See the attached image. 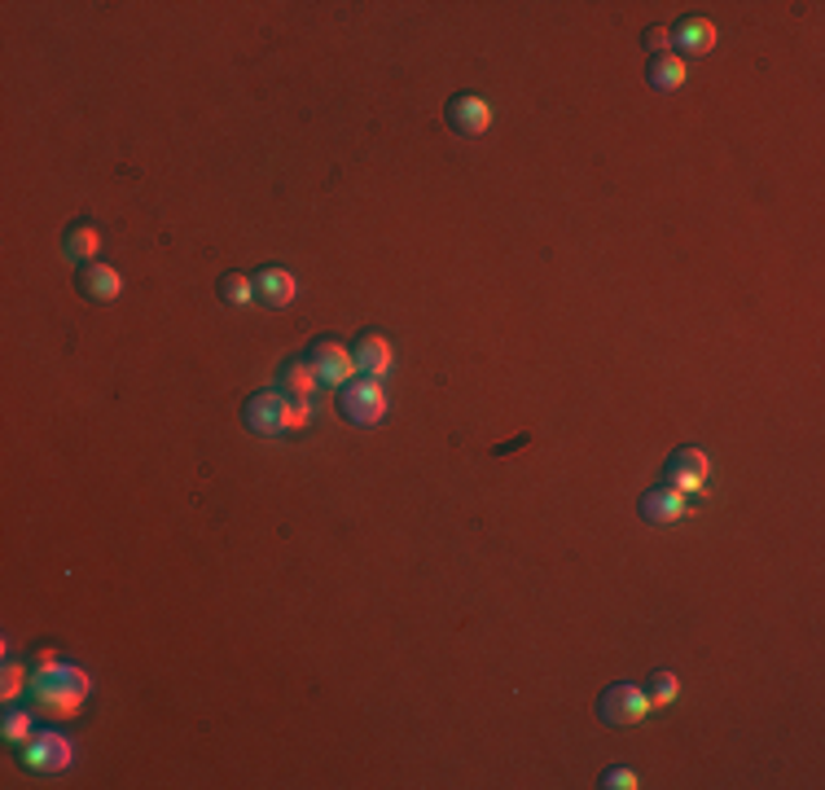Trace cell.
<instances>
[{"mask_svg":"<svg viewBox=\"0 0 825 790\" xmlns=\"http://www.w3.org/2000/svg\"><path fill=\"white\" fill-rule=\"evenodd\" d=\"M32 712H5V720H0V738H5L10 747H23L32 738Z\"/></svg>","mask_w":825,"mask_h":790,"instance_id":"ffe728a7","label":"cell"},{"mask_svg":"<svg viewBox=\"0 0 825 790\" xmlns=\"http://www.w3.org/2000/svg\"><path fill=\"white\" fill-rule=\"evenodd\" d=\"M443 120H448V128H457L461 137H484V133L492 128V105H488L484 97H475V92H461V97H452V101L443 105Z\"/></svg>","mask_w":825,"mask_h":790,"instance_id":"ba28073f","label":"cell"},{"mask_svg":"<svg viewBox=\"0 0 825 790\" xmlns=\"http://www.w3.org/2000/svg\"><path fill=\"white\" fill-rule=\"evenodd\" d=\"M316 387H321V378H316V369L308 365V356H303V361H286L282 374H277V391H282L286 400H295V404H312Z\"/></svg>","mask_w":825,"mask_h":790,"instance_id":"4fadbf2b","label":"cell"},{"mask_svg":"<svg viewBox=\"0 0 825 790\" xmlns=\"http://www.w3.org/2000/svg\"><path fill=\"white\" fill-rule=\"evenodd\" d=\"M685 58H676V53H659L654 62H650V71H646V79H650V88L654 92H672V88H680L685 84Z\"/></svg>","mask_w":825,"mask_h":790,"instance_id":"2e32d148","label":"cell"},{"mask_svg":"<svg viewBox=\"0 0 825 790\" xmlns=\"http://www.w3.org/2000/svg\"><path fill=\"white\" fill-rule=\"evenodd\" d=\"M220 299L233 303V308H247L255 299V277H242V273H224L220 277Z\"/></svg>","mask_w":825,"mask_h":790,"instance_id":"ac0fdd59","label":"cell"},{"mask_svg":"<svg viewBox=\"0 0 825 790\" xmlns=\"http://www.w3.org/2000/svg\"><path fill=\"white\" fill-rule=\"evenodd\" d=\"M667 45H672V32L667 27H646V49L659 58V53H667Z\"/></svg>","mask_w":825,"mask_h":790,"instance_id":"7402d4cb","label":"cell"},{"mask_svg":"<svg viewBox=\"0 0 825 790\" xmlns=\"http://www.w3.org/2000/svg\"><path fill=\"white\" fill-rule=\"evenodd\" d=\"M295 294H299V286L286 268H260L255 273V299H264L268 308H290Z\"/></svg>","mask_w":825,"mask_h":790,"instance_id":"5bb4252c","label":"cell"},{"mask_svg":"<svg viewBox=\"0 0 825 790\" xmlns=\"http://www.w3.org/2000/svg\"><path fill=\"white\" fill-rule=\"evenodd\" d=\"M641 690H646V699H650L654 712H663V707H672L680 699V681H676L672 672H650V681Z\"/></svg>","mask_w":825,"mask_h":790,"instance_id":"e0dca14e","label":"cell"},{"mask_svg":"<svg viewBox=\"0 0 825 790\" xmlns=\"http://www.w3.org/2000/svg\"><path fill=\"white\" fill-rule=\"evenodd\" d=\"M685 514H689V497L676 492L672 484H659V488H650V492L641 497V518H646L650 527H672V523H680Z\"/></svg>","mask_w":825,"mask_h":790,"instance_id":"9c48e42d","label":"cell"},{"mask_svg":"<svg viewBox=\"0 0 825 790\" xmlns=\"http://www.w3.org/2000/svg\"><path fill=\"white\" fill-rule=\"evenodd\" d=\"M308 365L316 369L321 387H334V391H342L351 378H357V356H351V348H342L338 338H316L308 348Z\"/></svg>","mask_w":825,"mask_h":790,"instance_id":"8992f818","label":"cell"},{"mask_svg":"<svg viewBox=\"0 0 825 790\" xmlns=\"http://www.w3.org/2000/svg\"><path fill=\"white\" fill-rule=\"evenodd\" d=\"M351 356H357V374H365V378H383V374H391V343L378 334V329H370V334H361L357 338V348H351Z\"/></svg>","mask_w":825,"mask_h":790,"instance_id":"8fae6325","label":"cell"},{"mask_svg":"<svg viewBox=\"0 0 825 790\" xmlns=\"http://www.w3.org/2000/svg\"><path fill=\"white\" fill-rule=\"evenodd\" d=\"M97 251H101V234L92 229V224H71V229L62 234V255L71 260V264H97Z\"/></svg>","mask_w":825,"mask_h":790,"instance_id":"9a60e30c","label":"cell"},{"mask_svg":"<svg viewBox=\"0 0 825 790\" xmlns=\"http://www.w3.org/2000/svg\"><path fill=\"white\" fill-rule=\"evenodd\" d=\"M338 409L347 422H357V426H378L387 417V391L378 378H351L342 391H338Z\"/></svg>","mask_w":825,"mask_h":790,"instance_id":"5b68a950","label":"cell"},{"mask_svg":"<svg viewBox=\"0 0 825 790\" xmlns=\"http://www.w3.org/2000/svg\"><path fill=\"white\" fill-rule=\"evenodd\" d=\"M92 694V676L75 663H49V667H32V703L45 712V716H58V720H71L79 716V707L88 703Z\"/></svg>","mask_w":825,"mask_h":790,"instance_id":"6da1fadb","label":"cell"},{"mask_svg":"<svg viewBox=\"0 0 825 790\" xmlns=\"http://www.w3.org/2000/svg\"><path fill=\"white\" fill-rule=\"evenodd\" d=\"M672 45L680 49L676 58H702V53H712L716 49V23L712 18H680L672 27Z\"/></svg>","mask_w":825,"mask_h":790,"instance_id":"30bf717a","label":"cell"},{"mask_svg":"<svg viewBox=\"0 0 825 790\" xmlns=\"http://www.w3.org/2000/svg\"><path fill=\"white\" fill-rule=\"evenodd\" d=\"M5 681H0V699L5 703H14L23 690H32V663H5Z\"/></svg>","mask_w":825,"mask_h":790,"instance_id":"d6986e66","label":"cell"},{"mask_svg":"<svg viewBox=\"0 0 825 790\" xmlns=\"http://www.w3.org/2000/svg\"><path fill=\"white\" fill-rule=\"evenodd\" d=\"M707 479H712V457H707L702 448L685 443V448H676V453L667 457L663 484H672L676 492H685V497H698V492L707 488Z\"/></svg>","mask_w":825,"mask_h":790,"instance_id":"52a82bcc","label":"cell"},{"mask_svg":"<svg viewBox=\"0 0 825 790\" xmlns=\"http://www.w3.org/2000/svg\"><path fill=\"white\" fill-rule=\"evenodd\" d=\"M602 786H607V790H637L641 777H637L633 768H607V773H602Z\"/></svg>","mask_w":825,"mask_h":790,"instance_id":"44dd1931","label":"cell"},{"mask_svg":"<svg viewBox=\"0 0 825 790\" xmlns=\"http://www.w3.org/2000/svg\"><path fill=\"white\" fill-rule=\"evenodd\" d=\"M18 764L36 777H53V773H66L75 764V742L53 733V729H40L32 733L23 747H18Z\"/></svg>","mask_w":825,"mask_h":790,"instance_id":"3957f363","label":"cell"},{"mask_svg":"<svg viewBox=\"0 0 825 790\" xmlns=\"http://www.w3.org/2000/svg\"><path fill=\"white\" fill-rule=\"evenodd\" d=\"M242 422H247L251 435L273 439V435H286V430H303L308 426V404H295L282 391H255L247 400V409H242Z\"/></svg>","mask_w":825,"mask_h":790,"instance_id":"7a4b0ae2","label":"cell"},{"mask_svg":"<svg viewBox=\"0 0 825 790\" xmlns=\"http://www.w3.org/2000/svg\"><path fill=\"white\" fill-rule=\"evenodd\" d=\"M79 290H84L88 303H114V299H120V290H124V277L114 273L110 264L97 260V264L79 268Z\"/></svg>","mask_w":825,"mask_h":790,"instance_id":"7c38bea8","label":"cell"},{"mask_svg":"<svg viewBox=\"0 0 825 790\" xmlns=\"http://www.w3.org/2000/svg\"><path fill=\"white\" fill-rule=\"evenodd\" d=\"M650 712H654V707H650L646 690L633 686V681H615V686H607V694L598 699V716H602V725H611V729H633V725H641Z\"/></svg>","mask_w":825,"mask_h":790,"instance_id":"277c9868","label":"cell"}]
</instances>
